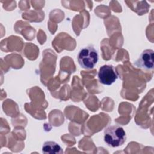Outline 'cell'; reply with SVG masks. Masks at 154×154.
<instances>
[{
	"instance_id": "3957f363",
	"label": "cell",
	"mask_w": 154,
	"mask_h": 154,
	"mask_svg": "<svg viewBox=\"0 0 154 154\" xmlns=\"http://www.w3.org/2000/svg\"><path fill=\"white\" fill-rule=\"evenodd\" d=\"M97 76L100 83L105 85H111L116 82L119 75L112 65L106 64L100 67Z\"/></svg>"
},
{
	"instance_id": "277c9868",
	"label": "cell",
	"mask_w": 154,
	"mask_h": 154,
	"mask_svg": "<svg viewBox=\"0 0 154 154\" xmlns=\"http://www.w3.org/2000/svg\"><path fill=\"white\" fill-rule=\"evenodd\" d=\"M153 54V51L150 49L143 51L138 58L135 61V66L144 70H153L154 64Z\"/></svg>"
},
{
	"instance_id": "6da1fadb",
	"label": "cell",
	"mask_w": 154,
	"mask_h": 154,
	"mask_svg": "<svg viewBox=\"0 0 154 154\" xmlns=\"http://www.w3.org/2000/svg\"><path fill=\"white\" fill-rule=\"evenodd\" d=\"M103 140L109 147H118L124 144L126 134L124 129L119 125H110L104 130Z\"/></svg>"
},
{
	"instance_id": "5b68a950",
	"label": "cell",
	"mask_w": 154,
	"mask_h": 154,
	"mask_svg": "<svg viewBox=\"0 0 154 154\" xmlns=\"http://www.w3.org/2000/svg\"><path fill=\"white\" fill-rule=\"evenodd\" d=\"M42 152L46 154L63 153L61 147L56 142L48 141L44 143L42 146Z\"/></svg>"
},
{
	"instance_id": "7a4b0ae2",
	"label": "cell",
	"mask_w": 154,
	"mask_h": 154,
	"mask_svg": "<svg viewBox=\"0 0 154 154\" xmlns=\"http://www.w3.org/2000/svg\"><path fill=\"white\" fill-rule=\"evenodd\" d=\"M77 58L81 67L87 70L92 69L98 62V51L92 45L87 46L79 51Z\"/></svg>"
}]
</instances>
